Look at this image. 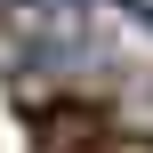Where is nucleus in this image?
I'll use <instances>...</instances> for the list:
<instances>
[{
  "label": "nucleus",
  "instance_id": "obj_2",
  "mask_svg": "<svg viewBox=\"0 0 153 153\" xmlns=\"http://www.w3.org/2000/svg\"><path fill=\"white\" fill-rule=\"evenodd\" d=\"M129 129H145L153 137V73H129V89H121V105H113Z\"/></svg>",
  "mask_w": 153,
  "mask_h": 153
},
{
  "label": "nucleus",
  "instance_id": "obj_1",
  "mask_svg": "<svg viewBox=\"0 0 153 153\" xmlns=\"http://www.w3.org/2000/svg\"><path fill=\"white\" fill-rule=\"evenodd\" d=\"M8 32H24L32 48H73L89 40V0H8Z\"/></svg>",
  "mask_w": 153,
  "mask_h": 153
}]
</instances>
